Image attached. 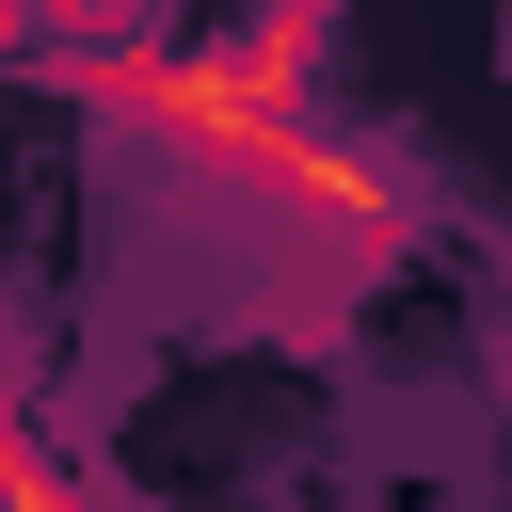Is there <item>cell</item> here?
I'll list each match as a JSON object with an SVG mask.
<instances>
[{
    "label": "cell",
    "mask_w": 512,
    "mask_h": 512,
    "mask_svg": "<svg viewBox=\"0 0 512 512\" xmlns=\"http://www.w3.org/2000/svg\"><path fill=\"white\" fill-rule=\"evenodd\" d=\"M320 48H336L320 16H256V32H112V48H64V80H80V112H112L128 144L192 160L208 192H240L256 240H288V256H320V272H384V256L416 240V192H400L352 128L304 112Z\"/></svg>",
    "instance_id": "obj_1"
},
{
    "label": "cell",
    "mask_w": 512,
    "mask_h": 512,
    "mask_svg": "<svg viewBox=\"0 0 512 512\" xmlns=\"http://www.w3.org/2000/svg\"><path fill=\"white\" fill-rule=\"evenodd\" d=\"M0 512H96L80 496V464L32 432V400H16V368H0Z\"/></svg>",
    "instance_id": "obj_2"
}]
</instances>
